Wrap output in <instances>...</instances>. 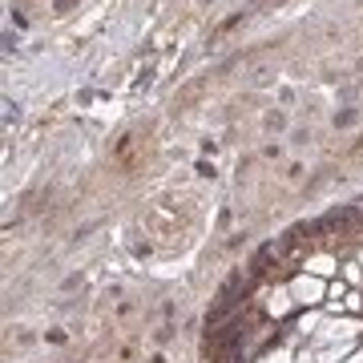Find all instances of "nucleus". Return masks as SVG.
I'll list each match as a JSON object with an SVG mask.
<instances>
[{
  "mask_svg": "<svg viewBox=\"0 0 363 363\" xmlns=\"http://www.w3.org/2000/svg\"><path fill=\"white\" fill-rule=\"evenodd\" d=\"M323 279H319V274H298L295 283H291V298H295V303H303V307H315V303H319V298H323Z\"/></svg>",
  "mask_w": 363,
  "mask_h": 363,
  "instance_id": "obj_1",
  "label": "nucleus"
},
{
  "mask_svg": "<svg viewBox=\"0 0 363 363\" xmlns=\"http://www.w3.org/2000/svg\"><path fill=\"white\" fill-rule=\"evenodd\" d=\"M355 331H359L355 319H323L315 335L323 339V343H347V339H355Z\"/></svg>",
  "mask_w": 363,
  "mask_h": 363,
  "instance_id": "obj_2",
  "label": "nucleus"
},
{
  "mask_svg": "<svg viewBox=\"0 0 363 363\" xmlns=\"http://www.w3.org/2000/svg\"><path fill=\"white\" fill-rule=\"evenodd\" d=\"M291 303H295V298H291V286H286V291H271V298H267V311L279 319V315H286V307H291Z\"/></svg>",
  "mask_w": 363,
  "mask_h": 363,
  "instance_id": "obj_3",
  "label": "nucleus"
},
{
  "mask_svg": "<svg viewBox=\"0 0 363 363\" xmlns=\"http://www.w3.org/2000/svg\"><path fill=\"white\" fill-rule=\"evenodd\" d=\"M307 271L323 279V274H331V271H335V259H327V255H319V259H311V262H307Z\"/></svg>",
  "mask_w": 363,
  "mask_h": 363,
  "instance_id": "obj_4",
  "label": "nucleus"
},
{
  "mask_svg": "<svg viewBox=\"0 0 363 363\" xmlns=\"http://www.w3.org/2000/svg\"><path fill=\"white\" fill-rule=\"evenodd\" d=\"M259 363H295V359H291V351H283V347H274V351H267V355H262Z\"/></svg>",
  "mask_w": 363,
  "mask_h": 363,
  "instance_id": "obj_5",
  "label": "nucleus"
},
{
  "mask_svg": "<svg viewBox=\"0 0 363 363\" xmlns=\"http://www.w3.org/2000/svg\"><path fill=\"white\" fill-rule=\"evenodd\" d=\"M295 363H319V359H315V355H298Z\"/></svg>",
  "mask_w": 363,
  "mask_h": 363,
  "instance_id": "obj_6",
  "label": "nucleus"
},
{
  "mask_svg": "<svg viewBox=\"0 0 363 363\" xmlns=\"http://www.w3.org/2000/svg\"><path fill=\"white\" fill-rule=\"evenodd\" d=\"M347 363H363V351H359V355H351V359Z\"/></svg>",
  "mask_w": 363,
  "mask_h": 363,
  "instance_id": "obj_7",
  "label": "nucleus"
}]
</instances>
